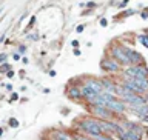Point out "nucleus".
<instances>
[{"mask_svg": "<svg viewBox=\"0 0 148 140\" xmlns=\"http://www.w3.org/2000/svg\"><path fill=\"white\" fill-rule=\"evenodd\" d=\"M125 77H130V79H148V69L145 65H133L125 69Z\"/></svg>", "mask_w": 148, "mask_h": 140, "instance_id": "obj_1", "label": "nucleus"}, {"mask_svg": "<svg viewBox=\"0 0 148 140\" xmlns=\"http://www.w3.org/2000/svg\"><path fill=\"white\" fill-rule=\"evenodd\" d=\"M80 128L83 129V131H86L88 134H90V136L102 134L100 126H99V120H94V119H85V120H82Z\"/></svg>", "mask_w": 148, "mask_h": 140, "instance_id": "obj_2", "label": "nucleus"}, {"mask_svg": "<svg viewBox=\"0 0 148 140\" xmlns=\"http://www.w3.org/2000/svg\"><path fill=\"white\" fill-rule=\"evenodd\" d=\"M99 126H100V131L102 134L103 132H113V134H117L120 131V125L119 123H114L111 120H99Z\"/></svg>", "mask_w": 148, "mask_h": 140, "instance_id": "obj_3", "label": "nucleus"}, {"mask_svg": "<svg viewBox=\"0 0 148 140\" xmlns=\"http://www.w3.org/2000/svg\"><path fill=\"white\" fill-rule=\"evenodd\" d=\"M125 54L130 60V65H143V57L137 53L136 49H131V48H123Z\"/></svg>", "mask_w": 148, "mask_h": 140, "instance_id": "obj_4", "label": "nucleus"}, {"mask_svg": "<svg viewBox=\"0 0 148 140\" xmlns=\"http://www.w3.org/2000/svg\"><path fill=\"white\" fill-rule=\"evenodd\" d=\"M111 54H113V57L117 60L120 65H130V60H128L122 46H114V48L111 49Z\"/></svg>", "mask_w": 148, "mask_h": 140, "instance_id": "obj_5", "label": "nucleus"}, {"mask_svg": "<svg viewBox=\"0 0 148 140\" xmlns=\"http://www.w3.org/2000/svg\"><path fill=\"white\" fill-rule=\"evenodd\" d=\"M122 102L123 103H128L130 106H139V105H145V97L142 96H137V94H131V96H125L122 97Z\"/></svg>", "mask_w": 148, "mask_h": 140, "instance_id": "obj_6", "label": "nucleus"}, {"mask_svg": "<svg viewBox=\"0 0 148 140\" xmlns=\"http://www.w3.org/2000/svg\"><path fill=\"white\" fill-rule=\"evenodd\" d=\"M106 109L110 111H114V113H119V114H123L125 113V105L122 100H117V99H113L110 102H106Z\"/></svg>", "mask_w": 148, "mask_h": 140, "instance_id": "obj_7", "label": "nucleus"}, {"mask_svg": "<svg viewBox=\"0 0 148 140\" xmlns=\"http://www.w3.org/2000/svg\"><path fill=\"white\" fill-rule=\"evenodd\" d=\"M100 65L106 72H117L120 69V65L116 62V60H111V59H103L100 62Z\"/></svg>", "mask_w": 148, "mask_h": 140, "instance_id": "obj_8", "label": "nucleus"}, {"mask_svg": "<svg viewBox=\"0 0 148 140\" xmlns=\"http://www.w3.org/2000/svg\"><path fill=\"white\" fill-rule=\"evenodd\" d=\"M91 113L92 114H96L97 117H99L100 120H108L110 117H111V113L106 108H102V106H96V105H92L91 106Z\"/></svg>", "mask_w": 148, "mask_h": 140, "instance_id": "obj_9", "label": "nucleus"}, {"mask_svg": "<svg viewBox=\"0 0 148 140\" xmlns=\"http://www.w3.org/2000/svg\"><path fill=\"white\" fill-rule=\"evenodd\" d=\"M123 129H127V131L130 132H134V134H137V136H140L142 137V134H143V129L142 126L139 123H134V122H123Z\"/></svg>", "mask_w": 148, "mask_h": 140, "instance_id": "obj_10", "label": "nucleus"}, {"mask_svg": "<svg viewBox=\"0 0 148 140\" xmlns=\"http://www.w3.org/2000/svg\"><path fill=\"white\" fill-rule=\"evenodd\" d=\"M117 134H119V140H142L140 136H137L134 132H130L127 129H123L122 126H120V131Z\"/></svg>", "mask_w": 148, "mask_h": 140, "instance_id": "obj_11", "label": "nucleus"}, {"mask_svg": "<svg viewBox=\"0 0 148 140\" xmlns=\"http://www.w3.org/2000/svg\"><path fill=\"white\" fill-rule=\"evenodd\" d=\"M102 82V88H103V92L102 94H111V96H116V85L108 79H103Z\"/></svg>", "mask_w": 148, "mask_h": 140, "instance_id": "obj_12", "label": "nucleus"}, {"mask_svg": "<svg viewBox=\"0 0 148 140\" xmlns=\"http://www.w3.org/2000/svg\"><path fill=\"white\" fill-rule=\"evenodd\" d=\"M85 85L90 86L91 89L96 92V94H102V92H103V88H102V82L100 80H96V79H88Z\"/></svg>", "mask_w": 148, "mask_h": 140, "instance_id": "obj_13", "label": "nucleus"}, {"mask_svg": "<svg viewBox=\"0 0 148 140\" xmlns=\"http://www.w3.org/2000/svg\"><path fill=\"white\" fill-rule=\"evenodd\" d=\"M80 94H82V97H85V99H88L90 102L94 99L96 96H99V94H96V92L92 91L90 86H86V85H83V86L80 88Z\"/></svg>", "mask_w": 148, "mask_h": 140, "instance_id": "obj_14", "label": "nucleus"}, {"mask_svg": "<svg viewBox=\"0 0 148 140\" xmlns=\"http://www.w3.org/2000/svg\"><path fill=\"white\" fill-rule=\"evenodd\" d=\"M68 96H69V99H76V100L82 99L80 89H79L77 86H71V88H69V89H68Z\"/></svg>", "mask_w": 148, "mask_h": 140, "instance_id": "obj_15", "label": "nucleus"}, {"mask_svg": "<svg viewBox=\"0 0 148 140\" xmlns=\"http://www.w3.org/2000/svg\"><path fill=\"white\" fill-rule=\"evenodd\" d=\"M91 140H113V137L103 136V134H96V136H90Z\"/></svg>", "mask_w": 148, "mask_h": 140, "instance_id": "obj_16", "label": "nucleus"}, {"mask_svg": "<svg viewBox=\"0 0 148 140\" xmlns=\"http://www.w3.org/2000/svg\"><path fill=\"white\" fill-rule=\"evenodd\" d=\"M8 71H11V65H8V63H2V65H0V74L8 72Z\"/></svg>", "mask_w": 148, "mask_h": 140, "instance_id": "obj_17", "label": "nucleus"}, {"mask_svg": "<svg viewBox=\"0 0 148 140\" xmlns=\"http://www.w3.org/2000/svg\"><path fill=\"white\" fill-rule=\"evenodd\" d=\"M8 125H9L11 128H18V120L14 119V117H11V119L8 120Z\"/></svg>", "mask_w": 148, "mask_h": 140, "instance_id": "obj_18", "label": "nucleus"}, {"mask_svg": "<svg viewBox=\"0 0 148 140\" xmlns=\"http://www.w3.org/2000/svg\"><path fill=\"white\" fill-rule=\"evenodd\" d=\"M139 42H140L145 48H148V36H139Z\"/></svg>", "mask_w": 148, "mask_h": 140, "instance_id": "obj_19", "label": "nucleus"}, {"mask_svg": "<svg viewBox=\"0 0 148 140\" xmlns=\"http://www.w3.org/2000/svg\"><path fill=\"white\" fill-rule=\"evenodd\" d=\"M6 59H8V55L5 54V53L0 54V65H2V63H6Z\"/></svg>", "mask_w": 148, "mask_h": 140, "instance_id": "obj_20", "label": "nucleus"}, {"mask_svg": "<svg viewBox=\"0 0 148 140\" xmlns=\"http://www.w3.org/2000/svg\"><path fill=\"white\" fill-rule=\"evenodd\" d=\"M18 100V96H17V92H12V96H11V102H16Z\"/></svg>", "mask_w": 148, "mask_h": 140, "instance_id": "obj_21", "label": "nucleus"}, {"mask_svg": "<svg viewBox=\"0 0 148 140\" xmlns=\"http://www.w3.org/2000/svg\"><path fill=\"white\" fill-rule=\"evenodd\" d=\"M106 25H108V22H106V18H100V26H106Z\"/></svg>", "mask_w": 148, "mask_h": 140, "instance_id": "obj_22", "label": "nucleus"}, {"mask_svg": "<svg viewBox=\"0 0 148 140\" xmlns=\"http://www.w3.org/2000/svg\"><path fill=\"white\" fill-rule=\"evenodd\" d=\"M34 22H36V17H31V20H29V25H28V28H32V26H34Z\"/></svg>", "mask_w": 148, "mask_h": 140, "instance_id": "obj_23", "label": "nucleus"}, {"mask_svg": "<svg viewBox=\"0 0 148 140\" xmlns=\"http://www.w3.org/2000/svg\"><path fill=\"white\" fill-rule=\"evenodd\" d=\"M25 51H26V46H23V45H20V46H18V53H25Z\"/></svg>", "mask_w": 148, "mask_h": 140, "instance_id": "obj_24", "label": "nucleus"}, {"mask_svg": "<svg viewBox=\"0 0 148 140\" xmlns=\"http://www.w3.org/2000/svg\"><path fill=\"white\" fill-rule=\"evenodd\" d=\"M6 77H9V79H12V77H14V71H12V69L6 72Z\"/></svg>", "mask_w": 148, "mask_h": 140, "instance_id": "obj_25", "label": "nucleus"}, {"mask_svg": "<svg viewBox=\"0 0 148 140\" xmlns=\"http://www.w3.org/2000/svg\"><path fill=\"white\" fill-rule=\"evenodd\" d=\"M71 45H73V48H77V46H79V42H77V40H73Z\"/></svg>", "mask_w": 148, "mask_h": 140, "instance_id": "obj_26", "label": "nucleus"}, {"mask_svg": "<svg viewBox=\"0 0 148 140\" xmlns=\"http://www.w3.org/2000/svg\"><path fill=\"white\" fill-rule=\"evenodd\" d=\"M127 5H128V0H123V2H122V3H120V5H119V6H120V8H123V6H127Z\"/></svg>", "mask_w": 148, "mask_h": 140, "instance_id": "obj_27", "label": "nucleus"}, {"mask_svg": "<svg viewBox=\"0 0 148 140\" xmlns=\"http://www.w3.org/2000/svg\"><path fill=\"white\" fill-rule=\"evenodd\" d=\"M49 76H51V77H56V76H57V72H56L54 69H51V71H49Z\"/></svg>", "mask_w": 148, "mask_h": 140, "instance_id": "obj_28", "label": "nucleus"}, {"mask_svg": "<svg viewBox=\"0 0 148 140\" xmlns=\"http://www.w3.org/2000/svg\"><path fill=\"white\" fill-rule=\"evenodd\" d=\"M83 31V25H80V26H77V32H82Z\"/></svg>", "mask_w": 148, "mask_h": 140, "instance_id": "obj_29", "label": "nucleus"}, {"mask_svg": "<svg viewBox=\"0 0 148 140\" xmlns=\"http://www.w3.org/2000/svg\"><path fill=\"white\" fill-rule=\"evenodd\" d=\"M5 86H6L8 91H12V85H5Z\"/></svg>", "mask_w": 148, "mask_h": 140, "instance_id": "obj_30", "label": "nucleus"}, {"mask_svg": "<svg viewBox=\"0 0 148 140\" xmlns=\"http://www.w3.org/2000/svg\"><path fill=\"white\" fill-rule=\"evenodd\" d=\"M74 55H80V51H79V49H74Z\"/></svg>", "mask_w": 148, "mask_h": 140, "instance_id": "obj_31", "label": "nucleus"}, {"mask_svg": "<svg viewBox=\"0 0 148 140\" xmlns=\"http://www.w3.org/2000/svg\"><path fill=\"white\" fill-rule=\"evenodd\" d=\"M145 102H148V91H147V96H145Z\"/></svg>", "mask_w": 148, "mask_h": 140, "instance_id": "obj_32", "label": "nucleus"}, {"mask_svg": "<svg viewBox=\"0 0 148 140\" xmlns=\"http://www.w3.org/2000/svg\"><path fill=\"white\" fill-rule=\"evenodd\" d=\"M2 134H3V129H2V128H0V137H2Z\"/></svg>", "mask_w": 148, "mask_h": 140, "instance_id": "obj_33", "label": "nucleus"}, {"mask_svg": "<svg viewBox=\"0 0 148 140\" xmlns=\"http://www.w3.org/2000/svg\"><path fill=\"white\" fill-rule=\"evenodd\" d=\"M147 134H148V129H147Z\"/></svg>", "mask_w": 148, "mask_h": 140, "instance_id": "obj_34", "label": "nucleus"}, {"mask_svg": "<svg viewBox=\"0 0 148 140\" xmlns=\"http://www.w3.org/2000/svg\"><path fill=\"white\" fill-rule=\"evenodd\" d=\"M0 12H2V9H0Z\"/></svg>", "mask_w": 148, "mask_h": 140, "instance_id": "obj_35", "label": "nucleus"}, {"mask_svg": "<svg viewBox=\"0 0 148 140\" xmlns=\"http://www.w3.org/2000/svg\"><path fill=\"white\" fill-rule=\"evenodd\" d=\"M147 36H148V34H147Z\"/></svg>", "mask_w": 148, "mask_h": 140, "instance_id": "obj_36", "label": "nucleus"}]
</instances>
